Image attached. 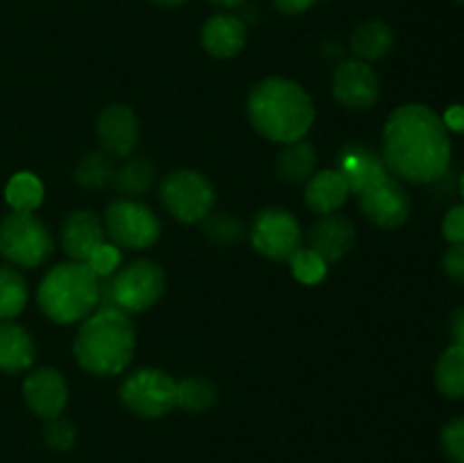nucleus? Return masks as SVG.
<instances>
[{
  "mask_svg": "<svg viewBox=\"0 0 464 463\" xmlns=\"http://www.w3.org/2000/svg\"><path fill=\"white\" fill-rule=\"evenodd\" d=\"M444 271L451 280L464 284V243H456L447 250L444 254Z\"/></svg>",
  "mask_w": 464,
  "mask_h": 463,
  "instance_id": "35",
  "label": "nucleus"
},
{
  "mask_svg": "<svg viewBox=\"0 0 464 463\" xmlns=\"http://www.w3.org/2000/svg\"><path fill=\"white\" fill-rule=\"evenodd\" d=\"M159 195L163 207L181 222H202L216 204L211 182L202 172L188 168L168 172L159 186Z\"/></svg>",
  "mask_w": 464,
  "mask_h": 463,
  "instance_id": "7",
  "label": "nucleus"
},
{
  "mask_svg": "<svg viewBox=\"0 0 464 463\" xmlns=\"http://www.w3.org/2000/svg\"><path fill=\"white\" fill-rule=\"evenodd\" d=\"M435 386L449 399L464 398V345L453 343L435 366Z\"/></svg>",
  "mask_w": 464,
  "mask_h": 463,
  "instance_id": "24",
  "label": "nucleus"
},
{
  "mask_svg": "<svg viewBox=\"0 0 464 463\" xmlns=\"http://www.w3.org/2000/svg\"><path fill=\"white\" fill-rule=\"evenodd\" d=\"M288 263L295 280L302 281V284L306 286L320 284V281L326 277V266H329V263H326L320 254L313 252L311 248L295 250V254L288 259Z\"/></svg>",
  "mask_w": 464,
  "mask_h": 463,
  "instance_id": "30",
  "label": "nucleus"
},
{
  "mask_svg": "<svg viewBox=\"0 0 464 463\" xmlns=\"http://www.w3.org/2000/svg\"><path fill=\"white\" fill-rule=\"evenodd\" d=\"M306 204L320 216L326 213H335L349 198V186L344 177L340 175L335 168H326V171L315 172L311 180L306 182Z\"/></svg>",
  "mask_w": 464,
  "mask_h": 463,
  "instance_id": "19",
  "label": "nucleus"
},
{
  "mask_svg": "<svg viewBox=\"0 0 464 463\" xmlns=\"http://www.w3.org/2000/svg\"><path fill=\"white\" fill-rule=\"evenodd\" d=\"M451 336L458 345H464V307L456 309L451 316Z\"/></svg>",
  "mask_w": 464,
  "mask_h": 463,
  "instance_id": "38",
  "label": "nucleus"
},
{
  "mask_svg": "<svg viewBox=\"0 0 464 463\" xmlns=\"http://www.w3.org/2000/svg\"><path fill=\"white\" fill-rule=\"evenodd\" d=\"M177 381L159 368H140L121 386V399L140 418H161L175 407Z\"/></svg>",
  "mask_w": 464,
  "mask_h": 463,
  "instance_id": "9",
  "label": "nucleus"
},
{
  "mask_svg": "<svg viewBox=\"0 0 464 463\" xmlns=\"http://www.w3.org/2000/svg\"><path fill=\"white\" fill-rule=\"evenodd\" d=\"M216 386L204 377H186V379L177 381L175 407H181L184 411L204 413L216 404Z\"/></svg>",
  "mask_w": 464,
  "mask_h": 463,
  "instance_id": "26",
  "label": "nucleus"
},
{
  "mask_svg": "<svg viewBox=\"0 0 464 463\" xmlns=\"http://www.w3.org/2000/svg\"><path fill=\"white\" fill-rule=\"evenodd\" d=\"M5 200L12 207V212H34L44 202V184L32 172H16L7 182Z\"/></svg>",
  "mask_w": 464,
  "mask_h": 463,
  "instance_id": "25",
  "label": "nucleus"
},
{
  "mask_svg": "<svg viewBox=\"0 0 464 463\" xmlns=\"http://www.w3.org/2000/svg\"><path fill=\"white\" fill-rule=\"evenodd\" d=\"M361 212L381 230H397L411 218V195L401 180L388 175L361 193Z\"/></svg>",
  "mask_w": 464,
  "mask_h": 463,
  "instance_id": "12",
  "label": "nucleus"
},
{
  "mask_svg": "<svg viewBox=\"0 0 464 463\" xmlns=\"http://www.w3.org/2000/svg\"><path fill=\"white\" fill-rule=\"evenodd\" d=\"M381 157L397 180L433 184L447 175L451 163L449 130L426 104H403L388 116Z\"/></svg>",
  "mask_w": 464,
  "mask_h": 463,
  "instance_id": "1",
  "label": "nucleus"
},
{
  "mask_svg": "<svg viewBox=\"0 0 464 463\" xmlns=\"http://www.w3.org/2000/svg\"><path fill=\"white\" fill-rule=\"evenodd\" d=\"M211 3L222 9H234V7H240V5H245L247 0H211Z\"/></svg>",
  "mask_w": 464,
  "mask_h": 463,
  "instance_id": "39",
  "label": "nucleus"
},
{
  "mask_svg": "<svg viewBox=\"0 0 464 463\" xmlns=\"http://www.w3.org/2000/svg\"><path fill=\"white\" fill-rule=\"evenodd\" d=\"M458 189H460V195H462V200H464V172L460 175V182H458Z\"/></svg>",
  "mask_w": 464,
  "mask_h": 463,
  "instance_id": "41",
  "label": "nucleus"
},
{
  "mask_svg": "<svg viewBox=\"0 0 464 463\" xmlns=\"http://www.w3.org/2000/svg\"><path fill=\"white\" fill-rule=\"evenodd\" d=\"M154 5H161V7H179L186 0H152Z\"/></svg>",
  "mask_w": 464,
  "mask_h": 463,
  "instance_id": "40",
  "label": "nucleus"
},
{
  "mask_svg": "<svg viewBox=\"0 0 464 463\" xmlns=\"http://www.w3.org/2000/svg\"><path fill=\"white\" fill-rule=\"evenodd\" d=\"M317 154L308 141L299 139L293 143H285L281 154L276 157V175L285 184H306L315 175Z\"/></svg>",
  "mask_w": 464,
  "mask_h": 463,
  "instance_id": "22",
  "label": "nucleus"
},
{
  "mask_svg": "<svg viewBox=\"0 0 464 463\" xmlns=\"http://www.w3.org/2000/svg\"><path fill=\"white\" fill-rule=\"evenodd\" d=\"M202 232L208 241H213V243L218 245L238 243L245 234L243 222L227 212L208 213V216L202 221Z\"/></svg>",
  "mask_w": 464,
  "mask_h": 463,
  "instance_id": "29",
  "label": "nucleus"
},
{
  "mask_svg": "<svg viewBox=\"0 0 464 463\" xmlns=\"http://www.w3.org/2000/svg\"><path fill=\"white\" fill-rule=\"evenodd\" d=\"M95 132L104 153L111 157H130L139 143V118L125 104H111L100 112Z\"/></svg>",
  "mask_w": 464,
  "mask_h": 463,
  "instance_id": "14",
  "label": "nucleus"
},
{
  "mask_svg": "<svg viewBox=\"0 0 464 463\" xmlns=\"http://www.w3.org/2000/svg\"><path fill=\"white\" fill-rule=\"evenodd\" d=\"M23 395L32 411L39 418H57L68 402V384L54 368H39L23 381Z\"/></svg>",
  "mask_w": 464,
  "mask_h": 463,
  "instance_id": "15",
  "label": "nucleus"
},
{
  "mask_svg": "<svg viewBox=\"0 0 464 463\" xmlns=\"http://www.w3.org/2000/svg\"><path fill=\"white\" fill-rule=\"evenodd\" d=\"M100 277L82 261L54 266L41 280L36 302L41 311L57 325L82 322L98 309Z\"/></svg>",
  "mask_w": 464,
  "mask_h": 463,
  "instance_id": "4",
  "label": "nucleus"
},
{
  "mask_svg": "<svg viewBox=\"0 0 464 463\" xmlns=\"http://www.w3.org/2000/svg\"><path fill=\"white\" fill-rule=\"evenodd\" d=\"M154 180H157L154 163L145 157H131L121 168L113 171L111 184L125 198H134V195L148 193L152 189Z\"/></svg>",
  "mask_w": 464,
  "mask_h": 463,
  "instance_id": "23",
  "label": "nucleus"
},
{
  "mask_svg": "<svg viewBox=\"0 0 464 463\" xmlns=\"http://www.w3.org/2000/svg\"><path fill=\"white\" fill-rule=\"evenodd\" d=\"M113 171L116 168H113L111 154H107L104 150H93L77 162L75 182L82 189H102L111 182Z\"/></svg>",
  "mask_w": 464,
  "mask_h": 463,
  "instance_id": "27",
  "label": "nucleus"
},
{
  "mask_svg": "<svg viewBox=\"0 0 464 463\" xmlns=\"http://www.w3.org/2000/svg\"><path fill=\"white\" fill-rule=\"evenodd\" d=\"M442 445L449 458L456 463H464V416L449 422L442 429Z\"/></svg>",
  "mask_w": 464,
  "mask_h": 463,
  "instance_id": "33",
  "label": "nucleus"
},
{
  "mask_svg": "<svg viewBox=\"0 0 464 463\" xmlns=\"http://www.w3.org/2000/svg\"><path fill=\"white\" fill-rule=\"evenodd\" d=\"M335 171L344 177L349 186V193H365L372 186L379 184L381 180L390 175L385 168L383 157L376 150L367 148L361 143H347L340 148L338 159H335Z\"/></svg>",
  "mask_w": 464,
  "mask_h": 463,
  "instance_id": "13",
  "label": "nucleus"
},
{
  "mask_svg": "<svg viewBox=\"0 0 464 463\" xmlns=\"http://www.w3.org/2000/svg\"><path fill=\"white\" fill-rule=\"evenodd\" d=\"M331 91L343 107L362 112V109H370L372 104H376L381 82L370 64L352 57L338 62L334 77H331Z\"/></svg>",
  "mask_w": 464,
  "mask_h": 463,
  "instance_id": "11",
  "label": "nucleus"
},
{
  "mask_svg": "<svg viewBox=\"0 0 464 463\" xmlns=\"http://www.w3.org/2000/svg\"><path fill=\"white\" fill-rule=\"evenodd\" d=\"M121 261H122L121 248L104 241L102 245H98V248L91 252V257L86 259V266H89L98 277H109L121 268Z\"/></svg>",
  "mask_w": 464,
  "mask_h": 463,
  "instance_id": "32",
  "label": "nucleus"
},
{
  "mask_svg": "<svg viewBox=\"0 0 464 463\" xmlns=\"http://www.w3.org/2000/svg\"><path fill=\"white\" fill-rule=\"evenodd\" d=\"M166 291V275L152 259H139L113 275L100 277L98 309H121L125 313L148 311Z\"/></svg>",
  "mask_w": 464,
  "mask_h": 463,
  "instance_id": "5",
  "label": "nucleus"
},
{
  "mask_svg": "<svg viewBox=\"0 0 464 463\" xmlns=\"http://www.w3.org/2000/svg\"><path fill=\"white\" fill-rule=\"evenodd\" d=\"M392 27L385 21H379V18L362 21L361 25L352 32V41H349V48L356 54V59H362V62L367 64L376 62V59H383L385 54L392 50Z\"/></svg>",
  "mask_w": 464,
  "mask_h": 463,
  "instance_id": "21",
  "label": "nucleus"
},
{
  "mask_svg": "<svg viewBox=\"0 0 464 463\" xmlns=\"http://www.w3.org/2000/svg\"><path fill=\"white\" fill-rule=\"evenodd\" d=\"M317 0H275V7L279 9L281 14H288V16H297V14H304L306 9H311Z\"/></svg>",
  "mask_w": 464,
  "mask_h": 463,
  "instance_id": "36",
  "label": "nucleus"
},
{
  "mask_svg": "<svg viewBox=\"0 0 464 463\" xmlns=\"http://www.w3.org/2000/svg\"><path fill=\"white\" fill-rule=\"evenodd\" d=\"M0 254L14 266L36 268L53 254V236L30 212H12L0 222Z\"/></svg>",
  "mask_w": 464,
  "mask_h": 463,
  "instance_id": "6",
  "label": "nucleus"
},
{
  "mask_svg": "<svg viewBox=\"0 0 464 463\" xmlns=\"http://www.w3.org/2000/svg\"><path fill=\"white\" fill-rule=\"evenodd\" d=\"M34 340L21 325L0 320V370L21 372L34 361Z\"/></svg>",
  "mask_w": 464,
  "mask_h": 463,
  "instance_id": "20",
  "label": "nucleus"
},
{
  "mask_svg": "<svg viewBox=\"0 0 464 463\" xmlns=\"http://www.w3.org/2000/svg\"><path fill=\"white\" fill-rule=\"evenodd\" d=\"M104 234L113 245L127 250H145L157 243L161 222L157 213L131 198L111 200L104 213Z\"/></svg>",
  "mask_w": 464,
  "mask_h": 463,
  "instance_id": "8",
  "label": "nucleus"
},
{
  "mask_svg": "<svg viewBox=\"0 0 464 463\" xmlns=\"http://www.w3.org/2000/svg\"><path fill=\"white\" fill-rule=\"evenodd\" d=\"M247 116L258 134L285 145L306 136L315 121V107L311 95L297 82L267 77L249 94Z\"/></svg>",
  "mask_w": 464,
  "mask_h": 463,
  "instance_id": "2",
  "label": "nucleus"
},
{
  "mask_svg": "<svg viewBox=\"0 0 464 463\" xmlns=\"http://www.w3.org/2000/svg\"><path fill=\"white\" fill-rule=\"evenodd\" d=\"M247 25L236 14H216L202 27V45L211 57L231 59L245 48Z\"/></svg>",
  "mask_w": 464,
  "mask_h": 463,
  "instance_id": "18",
  "label": "nucleus"
},
{
  "mask_svg": "<svg viewBox=\"0 0 464 463\" xmlns=\"http://www.w3.org/2000/svg\"><path fill=\"white\" fill-rule=\"evenodd\" d=\"M104 243V225L93 212L77 209L63 221L62 225V245L63 252L72 261L86 263L98 245Z\"/></svg>",
  "mask_w": 464,
  "mask_h": 463,
  "instance_id": "17",
  "label": "nucleus"
},
{
  "mask_svg": "<svg viewBox=\"0 0 464 463\" xmlns=\"http://www.w3.org/2000/svg\"><path fill=\"white\" fill-rule=\"evenodd\" d=\"M442 123L447 130L464 132V107L462 104H453V107H449L447 112H444Z\"/></svg>",
  "mask_w": 464,
  "mask_h": 463,
  "instance_id": "37",
  "label": "nucleus"
},
{
  "mask_svg": "<svg viewBox=\"0 0 464 463\" xmlns=\"http://www.w3.org/2000/svg\"><path fill=\"white\" fill-rule=\"evenodd\" d=\"M44 436L50 449H54V452H68V449L75 445L77 431L71 420L57 416V418H50V420L45 422Z\"/></svg>",
  "mask_w": 464,
  "mask_h": 463,
  "instance_id": "31",
  "label": "nucleus"
},
{
  "mask_svg": "<svg viewBox=\"0 0 464 463\" xmlns=\"http://www.w3.org/2000/svg\"><path fill=\"white\" fill-rule=\"evenodd\" d=\"M302 236L297 218L276 207L258 212L249 227L252 248L272 261H288L295 250L302 248Z\"/></svg>",
  "mask_w": 464,
  "mask_h": 463,
  "instance_id": "10",
  "label": "nucleus"
},
{
  "mask_svg": "<svg viewBox=\"0 0 464 463\" xmlns=\"http://www.w3.org/2000/svg\"><path fill=\"white\" fill-rule=\"evenodd\" d=\"M356 241V230L349 218L340 213H326L308 230V248L320 254L326 263L347 257Z\"/></svg>",
  "mask_w": 464,
  "mask_h": 463,
  "instance_id": "16",
  "label": "nucleus"
},
{
  "mask_svg": "<svg viewBox=\"0 0 464 463\" xmlns=\"http://www.w3.org/2000/svg\"><path fill=\"white\" fill-rule=\"evenodd\" d=\"M27 284L21 272L0 266V320H12L25 309Z\"/></svg>",
  "mask_w": 464,
  "mask_h": 463,
  "instance_id": "28",
  "label": "nucleus"
},
{
  "mask_svg": "<svg viewBox=\"0 0 464 463\" xmlns=\"http://www.w3.org/2000/svg\"><path fill=\"white\" fill-rule=\"evenodd\" d=\"M136 348V330L130 313L121 309H95L75 334V359L95 377L121 375Z\"/></svg>",
  "mask_w": 464,
  "mask_h": 463,
  "instance_id": "3",
  "label": "nucleus"
},
{
  "mask_svg": "<svg viewBox=\"0 0 464 463\" xmlns=\"http://www.w3.org/2000/svg\"><path fill=\"white\" fill-rule=\"evenodd\" d=\"M442 234L451 245L464 243V204L449 209L442 221Z\"/></svg>",
  "mask_w": 464,
  "mask_h": 463,
  "instance_id": "34",
  "label": "nucleus"
}]
</instances>
